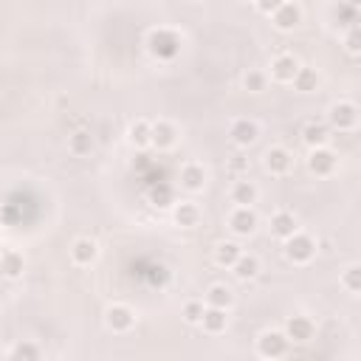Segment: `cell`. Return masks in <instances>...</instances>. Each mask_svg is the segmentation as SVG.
I'll use <instances>...</instances> for the list:
<instances>
[{"instance_id":"1","label":"cell","mask_w":361,"mask_h":361,"mask_svg":"<svg viewBox=\"0 0 361 361\" xmlns=\"http://www.w3.org/2000/svg\"><path fill=\"white\" fill-rule=\"evenodd\" d=\"M147 48L155 60H175L178 51H180V37L172 32V29H152L150 37H147Z\"/></svg>"},{"instance_id":"2","label":"cell","mask_w":361,"mask_h":361,"mask_svg":"<svg viewBox=\"0 0 361 361\" xmlns=\"http://www.w3.org/2000/svg\"><path fill=\"white\" fill-rule=\"evenodd\" d=\"M313 254H316V243H313V237H308V235H294L291 240H285V257L291 260V263H296V265H302V263H310L313 260Z\"/></svg>"},{"instance_id":"3","label":"cell","mask_w":361,"mask_h":361,"mask_svg":"<svg viewBox=\"0 0 361 361\" xmlns=\"http://www.w3.org/2000/svg\"><path fill=\"white\" fill-rule=\"evenodd\" d=\"M327 122H330L333 130L347 133V130H353L355 122H358V107H355L353 102H336V105L330 107V113H327Z\"/></svg>"},{"instance_id":"4","label":"cell","mask_w":361,"mask_h":361,"mask_svg":"<svg viewBox=\"0 0 361 361\" xmlns=\"http://www.w3.org/2000/svg\"><path fill=\"white\" fill-rule=\"evenodd\" d=\"M313 333H316V324L308 319V316H291L288 322H285V339H288V344L294 341V344H305V341H310L313 339Z\"/></svg>"},{"instance_id":"5","label":"cell","mask_w":361,"mask_h":361,"mask_svg":"<svg viewBox=\"0 0 361 361\" xmlns=\"http://www.w3.org/2000/svg\"><path fill=\"white\" fill-rule=\"evenodd\" d=\"M285 350H288V339H285L282 333H277V330H268V333H263V336L257 339V353H260L263 358H268V361L282 358Z\"/></svg>"},{"instance_id":"6","label":"cell","mask_w":361,"mask_h":361,"mask_svg":"<svg viewBox=\"0 0 361 361\" xmlns=\"http://www.w3.org/2000/svg\"><path fill=\"white\" fill-rule=\"evenodd\" d=\"M271 23L280 29V32H291L302 23V9L296 4H277L274 12H271Z\"/></svg>"},{"instance_id":"7","label":"cell","mask_w":361,"mask_h":361,"mask_svg":"<svg viewBox=\"0 0 361 361\" xmlns=\"http://www.w3.org/2000/svg\"><path fill=\"white\" fill-rule=\"evenodd\" d=\"M336 164H339V158H336V152H333V150H327V147L310 150V155H308V169H310L313 175H319V178L333 175Z\"/></svg>"},{"instance_id":"8","label":"cell","mask_w":361,"mask_h":361,"mask_svg":"<svg viewBox=\"0 0 361 361\" xmlns=\"http://www.w3.org/2000/svg\"><path fill=\"white\" fill-rule=\"evenodd\" d=\"M105 324H107L113 333H127V330L136 324V313H133L127 305H110L107 313H105Z\"/></svg>"},{"instance_id":"9","label":"cell","mask_w":361,"mask_h":361,"mask_svg":"<svg viewBox=\"0 0 361 361\" xmlns=\"http://www.w3.org/2000/svg\"><path fill=\"white\" fill-rule=\"evenodd\" d=\"M263 164H265V169H268L271 175H288L291 166H294V155H291L285 147H271V150L265 152Z\"/></svg>"},{"instance_id":"10","label":"cell","mask_w":361,"mask_h":361,"mask_svg":"<svg viewBox=\"0 0 361 361\" xmlns=\"http://www.w3.org/2000/svg\"><path fill=\"white\" fill-rule=\"evenodd\" d=\"M299 60L294 54H280L274 63H271V77L277 82H294V77L299 74Z\"/></svg>"},{"instance_id":"11","label":"cell","mask_w":361,"mask_h":361,"mask_svg":"<svg viewBox=\"0 0 361 361\" xmlns=\"http://www.w3.org/2000/svg\"><path fill=\"white\" fill-rule=\"evenodd\" d=\"M229 229L237 235V237H249L254 229H257V215L251 212V209H235L232 215H229Z\"/></svg>"},{"instance_id":"12","label":"cell","mask_w":361,"mask_h":361,"mask_svg":"<svg viewBox=\"0 0 361 361\" xmlns=\"http://www.w3.org/2000/svg\"><path fill=\"white\" fill-rule=\"evenodd\" d=\"M229 136H232V141H235L237 147H251V144L257 141L260 130H257V124H254V122H249V119H237V122L229 127Z\"/></svg>"},{"instance_id":"13","label":"cell","mask_w":361,"mask_h":361,"mask_svg":"<svg viewBox=\"0 0 361 361\" xmlns=\"http://www.w3.org/2000/svg\"><path fill=\"white\" fill-rule=\"evenodd\" d=\"M327 138H330V127L324 122H308L302 127V141L310 147V150H319V147H327Z\"/></svg>"},{"instance_id":"14","label":"cell","mask_w":361,"mask_h":361,"mask_svg":"<svg viewBox=\"0 0 361 361\" xmlns=\"http://www.w3.org/2000/svg\"><path fill=\"white\" fill-rule=\"evenodd\" d=\"M299 232V226H296V218L291 215V212H277L274 218H271V235L277 237V240H291L294 235Z\"/></svg>"},{"instance_id":"15","label":"cell","mask_w":361,"mask_h":361,"mask_svg":"<svg viewBox=\"0 0 361 361\" xmlns=\"http://www.w3.org/2000/svg\"><path fill=\"white\" fill-rule=\"evenodd\" d=\"M206 184V169L201 164H187L180 169V187L190 190V192H201Z\"/></svg>"},{"instance_id":"16","label":"cell","mask_w":361,"mask_h":361,"mask_svg":"<svg viewBox=\"0 0 361 361\" xmlns=\"http://www.w3.org/2000/svg\"><path fill=\"white\" fill-rule=\"evenodd\" d=\"M178 141V130H175V124L172 122H155L152 124V147H158V150H169L172 144Z\"/></svg>"},{"instance_id":"17","label":"cell","mask_w":361,"mask_h":361,"mask_svg":"<svg viewBox=\"0 0 361 361\" xmlns=\"http://www.w3.org/2000/svg\"><path fill=\"white\" fill-rule=\"evenodd\" d=\"M96 257H99V249H96L93 240H88V237L74 240V246H71V260H74L77 265H91Z\"/></svg>"},{"instance_id":"18","label":"cell","mask_w":361,"mask_h":361,"mask_svg":"<svg viewBox=\"0 0 361 361\" xmlns=\"http://www.w3.org/2000/svg\"><path fill=\"white\" fill-rule=\"evenodd\" d=\"M257 187L251 184V180H237V184L232 187V201L240 206V209H251V204L257 201Z\"/></svg>"},{"instance_id":"19","label":"cell","mask_w":361,"mask_h":361,"mask_svg":"<svg viewBox=\"0 0 361 361\" xmlns=\"http://www.w3.org/2000/svg\"><path fill=\"white\" fill-rule=\"evenodd\" d=\"M201 324H204V330H206V333L218 336V333H223V330H226L229 316H226V310H221V308H206V310H204Z\"/></svg>"},{"instance_id":"20","label":"cell","mask_w":361,"mask_h":361,"mask_svg":"<svg viewBox=\"0 0 361 361\" xmlns=\"http://www.w3.org/2000/svg\"><path fill=\"white\" fill-rule=\"evenodd\" d=\"M198 221H201V209H198L192 201H184V204L175 206V223H178V226L192 229V226H198Z\"/></svg>"},{"instance_id":"21","label":"cell","mask_w":361,"mask_h":361,"mask_svg":"<svg viewBox=\"0 0 361 361\" xmlns=\"http://www.w3.org/2000/svg\"><path fill=\"white\" fill-rule=\"evenodd\" d=\"M232 271H235V277L237 280H254L257 274H260V260L254 257V254H240L237 257V263L232 265Z\"/></svg>"},{"instance_id":"22","label":"cell","mask_w":361,"mask_h":361,"mask_svg":"<svg viewBox=\"0 0 361 361\" xmlns=\"http://www.w3.org/2000/svg\"><path fill=\"white\" fill-rule=\"evenodd\" d=\"M240 254H243V249H240L237 243H232V240L218 243V249H215V260H218V265H223V268H232Z\"/></svg>"},{"instance_id":"23","label":"cell","mask_w":361,"mask_h":361,"mask_svg":"<svg viewBox=\"0 0 361 361\" xmlns=\"http://www.w3.org/2000/svg\"><path fill=\"white\" fill-rule=\"evenodd\" d=\"M23 254L18 251H0V268H4V277H20L23 274Z\"/></svg>"},{"instance_id":"24","label":"cell","mask_w":361,"mask_h":361,"mask_svg":"<svg viewBox=\"0 0 361 361\" xmlns=\"http://www.w3.org/2000/svg\"><path fill=\"white\" fill-rule=\"evenodd\" d=\"M235 302L232 291L226 285H212L209 294H206V308H221V310H229V305Z\"/></svg>"},{"instance_id":"25","label":"cell","mask_w":361,"mask_h":361,"mask_svg":"<svg viewBox=\"0 0 361 361\" xmlns=\"http://www.w3.org/2000/svg\"><path fill=\"white\" fill-rule=\"evenodd\" d=\"M130 141H133V147H138V150L152 147V124H150V122H136V124L130 127Z\"/></svg>"},{"instance_id":"26","label":"cell","mask_w":361,"mask_h":361,"mask_svg":"<svg viewBox=\"0 0 361 361\" xmlns=\"http://www.w3.org/2000/svg\"><path fill=\"white\" fill-rule=\"evenodd\" d=\"M150 201H152L155 206H161V209L172 206V204H175V198H172V187L166 184V180H158V184H152V187H150Z\"/></svg>"},{"instance_id":"27","label":"cell","mask_w":361,"mask_h":361,"mask_svg":"<svg viewBox=\"0 0 361 361\" xmlns=\"http://www.w3.org/2000/svg\"><path fill=\"white\" fill-rule=\"evenodd\" d=\"M68 147H71L74 155H91V150H93V136L85 133V130H77V133L68 138Z\"/></svg>"},{"instance_id":"28","label":"cell","mask_w":361,"mask_h":361,"mask_svg":"<svg viewBox=\"0 0 361 361\" xmlns=\"http://www.w3.org/2000/svg\"><path fill=\"white\" fill-rule=\"evenodd\" d=\"M316 85H319V77H316V71H313V68H299V74L294 77V88H296V91H302V93L316 91Z\"/></svg>"},{"instance_id":"29","label":"cell","mask_w":361,"mask_h":361,"mask_svg":"<svg viewBox=\"0 0 361 361\" xmlns=\"http://www.w3.org/2000/svg\"><path fill=\"white\" fill-rule=\"evenodd\" d=\"M9 361H40V350H37V344L23 341V344H18L12 350V358Z\"/></svg>"},{"instance_id":"30","label":"cell","mask_w":361,"mask_h":361,"mask_svg":"<svg viewBox=\"0 0 361 361\" xmlns=\"http://www.w3.org/2000/svg\"><path fill=\"white\" fill-rule=\"evenodd\" d=\"M341 285L347 288V294H358V291H361V268H358V265H350V268L341 274Z\"/></svg>"},{"instance_id":"31","label":"cell","mask_w":361,"mask_h":361,"mask_svg":"<svg viewBox=\"0 0 361 361\" xmlns=\"http://www.w3.org/2000/svg\"><path fill=\"white\" fill-rule=\"evenodd\" d=\"M204 310H206V305L204 302H187L184 305V319L190 322V324H201V319H204Z\"/></svg>"},{"instance_id":"32","label":"cell","mask_w":361,"mask_h":361,"mask_svg":"<svg viewBox=\"0 0 361 361\" xmlns=\"http://www.w3.org/2000/svg\"><path fill=\"white\" fill-rule=\"evenodd\" d=\"M243 85H246V91H251V93H260V91H265V77H263L260 71H249L246 79H243Z\"/></svg>"},{"instance_id":"33","label":"cell","mask_w":361,"mask_h":361,"mask_svg":"<svg viewBox=\"0 0 361 361\" xmlns=\"http://www.w3.org/2000/svg\"><path fill=\"white\" fill-rule=\"evenodd\" d=\"M336 18H339V20H344V23H353V26H355V20H358V9H355L353 4H339V6H336Z\"/></svg>"},{"instance_id":"34","label":"cell","mask_w":361,"mask_h":361,"mask_svg":"<svg viewBox=\"0 0 361 361\" xmlns=\"http://www.w3.org/2000/svg\"><path fill=\"white\" fill-rule=\"evenodd\" d=\"M347 51L350 54H358V26H353V32L347 37Z\"/></svg>"},{"instance_id":"35","label":"cell","mask_w":361,"mask_h":361,"mask_svg":"<svg viewBox=\"0 0 361 361\" xmlns=\"http://www.w3.org/2000/svg\"><path fill=\"white\" fill-rule=\"evenodd\" d=\"M232 169H237V172H240V169H246V161H243V158H237V161L232 164Z\"/></svg>"},{"instance_id":"36","label":"cell","mask_w":361,"mask_h":361,"mask_svg":"<svg viewBox=\"0 0 361 361\" xmlns=\"http://www.w3.org/2000/svg\"><path fill=\"white\" fill-rule=\"evenodd\" d=\"M0 280H4V268H0Z\"/></svg>"},{"instance_id":"37","label":"cell","mask_w":361,"mask_h":361,"mask_svg":"<svg viewBox=\"0 0 361 361\" xmlns=\"http://www.w3.org/2000/svg\"><path fill=\"white\" fill-rule=\"evenodd\" d=\"M0 249H4V243H0Z\"/></svg>"}]
</instances>
